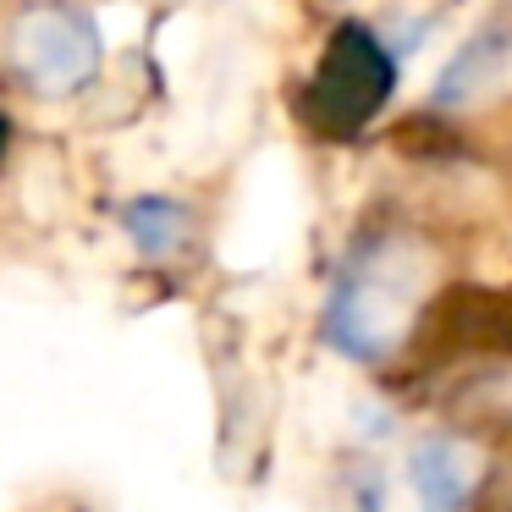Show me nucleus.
<instances>
[{"mask_svg":"<svg viewBox=\"0 0 512 512\" xmlns=\"http://www.w3.org/2000/svg\"><path fill=\"white\" fill-rule=\"evenodd\" d=\"M122 226L133 237V248L144 259H171L182 243H188V210L166 193H149V199H133L122 210Z\"/></svg>","mask_w":512,"mask_h":512,"instance_id":"20e7f679","label":"nucleus"},{"mask_svg":"<svg viewBox=\"0 0 512 512\" xmlns=\"http://www.w3.org/2000/svg\"><path fill=\"white\" fill-rule=\"evenodd\" d=\"M100 56L105 45L94 17L83 6H61V0L28 6L6 34V67L39 100H67V94L89 89L94 72H100Z\"/></svg>","mask_w":512,"mask_h":512,"instance_id":"f257e3e1","label":"nucleus"},{"mask_svg":"<svg viewBox=\"0 0 512 512\" xmlns=\"http://www.w3.org/2000/svg\"><path fill=\"white\" fill-rule=\"evenodd\" d=\"M0 149H6V116H0Z\"/></svg>","mask_w":512,"mask_h":512,"instance_id":"423d86ee","label":"nucleus"},{"mask_svg":"<svg viewBox=\"0 0 512 512\" xmlns=\"http://www.w3.org/2000/svg\"><path fill=\"white\" fill-rule=\"evenodd\" d=\"M512 61V28H479L452 61H446L441 83H435V105H468L485 89H496L501 72Z\"/></svg>","mask_w":512,"mask_h":512,"instance_id":"7ed1b4c3","label":"nucleus"},{"mask_svg":"<svg viewBox=\"0 0 512 512\" xmlns=\"http://www.w3.org/2000/svg\"><path fill=\"white\" fill-rule=\"evenodd\" d=\"M397 89V56L380 45L375 28L342 23L325 45V61L309 83V122L320 133H358Z\"/></svg>","mask_w":512,"mask_h":512,"instance_id":"f03ea898","label":"nucleus"},{"mask_svg":"<svg viewBox=\"0 0 512 512\" xmlns=\"http://www.w3.org/2000/svg\"><path fill=\"white\" fill-rule=\"evenodd\" d=\"M408 474H413V485H419V496H424V507H430V512H457V507H463L468 468H463V457H457L452 446H441V441L419 446L413 463H408Z\"/></svg>","mask_w":512,"mask_h":512,"instance_id":"39448f33","label":"nucleus"}]
</instances>
